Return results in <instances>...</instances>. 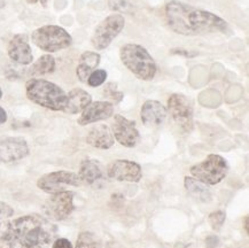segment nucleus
Segmentation results:
<instances>
[{
  "label": "nucleus",
  "mask_w": 249,
  "mask_h": 248,
  "mask_svg": "<svg viewBox=\"0 0 249 248\" xmlns=\"http://www.w3.org/2000/svg\"><path fill=\"white\" fill-rule=\"evenodd\" d=\"M164 13L168 27L181 36L193 37L222 33L228 28L226 21L218 15L178 0L168 2Z\"/></svg>",
  "instance_id": "f257e3e1"
},
{
  "label": "nucleus",
  "mask_w": 249,
  "mask_h": 248,
  "mask_svg": "<svg viewBox=\"0 0 249 248\" xmlns=\"http://www.w3.org/2000/svg\"><path fill=\"white\" fill-rule=\"evenodd\" d=\"M56 227L40 215L8 222L0 233V248H44L53 240Z\"/></svg>",
  "instance_id": "f03ea898"
},
{
  "label": "nucleus",
  "mask_w": 249,
  "mask_h": 248,
  "mask_svg": "<svg viewBox=\"0 0 249 248\" xmlns=\"http://www.w3.org/2000/svg\"><path fill=\"white\" fill-rule=\"evenodd\" d=\"M29 100L51 110L63 112L67 105V93L59 85L40 78H31L25 84Z\"/></svg>",
  "instance_id": "7ed1b4c3"
},
{
  "label": "nucleus",
  "mask_w": 249,
  "mask_h": 248,
  "mask_svg": "<svg viewBox=\"0 0 249 248\" xmlns=\"http://www.w3.org/2000/svg\"><path fill=\"white\" fill-rule=\"evenodd\" d=\"M121 61L142 81H152L156 75V63L148 51L139 44H125L120 50Z\"/></svg>",
  "instance_id": "20e7f679"
},
{
  "label": "nucleus",
  "mask_w": 249,
  "mask_h": 248,
  "mask_svg": "<svg viewBox=\"0 0 249 248\" xmlns=\"http://www.w3.org/2000/svg\"><path fill=\"white\" fill-rule=\"evenodd\" d=\"M31 40L38 49L47 53H54L65 50L72 43V38L68 31L59 25H43L31 35Z\"/></svg>",
  "instance_id": "39448f33"
},
{
  "label": "nucleus",
  "mask_w": 249,
  "mask_h": 248,
  "mask_svg": "<svg viewBox=\"0 0 249 248\" xmlns=\"http://www.w3.org/2000/svg\"><path fill=\"white\" fill-rule=\"evenodd\" d=\"M228 162L218 154H209L202 162L194 164L190 169L193 178L206 185H216L221 183L228 175Z\"/></svg>",
  "instance_id": "423d86ee"
},
{
  "label": "nucleus",
  "mask_w": 249,
  "mask_h": 248,
  "mask_svg": "<svg viewBox=\"0 0 249 248\" xmlns=\"http://www.w3.org/2000/svg\"><path fill=\"white\" fill-rule=\"evenodd\" d=\"M125 25V18L122 14L115 13L104 18L97 25L91 38V44L95 50L101 51L107 49L111 41L121 34Z\"/></svg>",
  "instance_id": "0eeeda50"
},
{
  "label": "nucleus",
  "mask_w": 249,
  "mask_h": 248,
  "mask_svg": "<svg viewBox=\"0 0 249 248\" xmlns=\"http://www.w3.org/2000/svg\"><path fill=\"white\" fill-rule=\"evenodd\" d=\"M168 110L172 120L184 132H191L194 128L193 105L186 95L174 93L168 100Z\"/></svg>",
  "instance_id": "6e6552de"
},
{
  "label": "nucleus",
  "mask_w": 249,
  "mask_h": 248,
  "mask_svg": "<svg viewBox=\"0 0 249 248\" xmlns=\"http://www.w3.org/2000/svg\"><path fill=\"white\" fill-rule=\"evenodd\" d=\"M82 180L78 174L72 171H54L41 176L37 180V186L41 191L49 193V195H55V193L66 191L67 186H81Z\"/></svg>",
  "instance_id": "1a4fd4ad"
},
{
  "label": "nucleus",
  "mask_w": 249,
  "mask_h": 248,
  "mask_svg": "<svg viewBox=\"0 0 249 248\" xmlns=\"http://www.w3.org/2000/svg\"><path fill=\"white\" fill-rule=\"evenodd\" d=\"M74 192L63 191L51 195L45 203V212L51 218L63 221L74 212Z\"/></svg>",
  "instance_id": "9d476101"
},
{
  "label": "nucleus",
  "mask_w": 249,
  "mask_h": 248,
  "mask_svg": "<svg viewBox=\"0 0 249 248\" xmlns=\"http://www.w3.org/2000/svg\"><path fill=\"white\" fill-rule=\"evenodd\" d=\"M107 176L119 182L138 183L142 177V167L137 162L129 160H115L108 165Z\"/></svg>",
  "instance_id": "9b49d317"
},
{
  "label": "nucleus",
  "mask_w": 249,
  "mask_h": 248,
  "mask_svg": "<svg viewBox=\"0 0 249 248\" xmlns=\"http://www.w3.org/2000/svg\"><path fill=\"white\" fill-rule=\"evenodd\" d=\"M114 138L124 147L132 148L140 141V135L133 121L122 115H115L113 123Z\"/></svg>",
  "instance_id": "f8f14e48"
},
{
  "label": "nucleus",
  "mask_w": 249,
  "mask_h": 248,
  "mask_svg": "<svg viewBox=\"0 0 249 248\" xmlns=\"http://www.w3.org/2000/svg\"><path fill=\"white\" fill-rule=\"evenodd\" d=\"M29 154V146L25 139L20 137H9L0 141V162L13 163L20 161Z\"/></svg>",
  "instance_id": "ddd939ff"
},
{
  "label": "nucleus",
  "mask_w": 249,
  "mask_h": 248,
  "mask_svg": "<svg viewBox=\"0 0 249 248\" xmlns=\"http://www.w3.org/2000/svg\"><path fill=\"white\" fill-rule=\"evenodd\" d=\"M8 56L12 61L22 66L31 65L34 62L33 51H31L29 38L24 34H18L12 38L7 47Z\"/></svg>",
  "instance_id": "4468645a"
},
{
  "label": "nucleus",
  "mask_w": 249,
  "mask_h": 248,
  "mask_svg": "<svg viewBox=\"0 0 249 248\" xmlns=\"http://www.w3.org/2000/svg\"><path fill=\"white\" fill-rule=\"evenodd\" d=\"M113 113L114 106L109 101H94L83 110L77 122L79 125H88V124L109 119Z\"/></svg>",
  "instance_id": "2eb2a0df"
},
{
  "label": "nucleus",
  "mask_w": 249,
  "mask_h": 248,
  "mask_svg": "<svg viewBox=\"0 0 249 248\" xmlns=\"http://www.w3.org/2000/svg\"><path fill=\"white\" fill-rule=\"evenodd\" d=\"M168 110L163 105L156 100H147L143 103L140 110L142 123L148 128H159L165 122Z\"/></svg>",
  "instance_id": "dca6fc26"
},
{
  "label": "nucleus",
  "mask_w": 249,
  "mask_h": 248,
  "mask_svg": "<svg viewBox=\"0 0 249 248\" xmlns=\"http://www.w3.org/2000/svg\"><path fill=\"white\" fill-rule=\"evenodd\" d=\"M86 142L94 148L109 149L114 145L115 138L109 126L106 124H98L88 133Z\"/></svg>",
  "instance_id": "f3484780"
},
{
  "label": "nucleus",
  "mask_w": 249,
  "mask_h": 248,
  "mask_svg": "<svg viewBox=\"0 0 249 248\" xmlns=\"http://www.w3.org/2000/svg\"><path fill=\"white\" fill-rule=\"evenodd\" d=\"M92 103V97L83 89H74L67 93V105L63 112L67 114L82 113Z\"/></svg>",
  "instance_id": "a211bd4d"
},
{
  "label": "nucleus",
  "mask_w": 249,
  "mask_h": 248,
  "mask_svg": "<svg viewBox=\"0 0 249 248\" xmlns=\"http://www.w3.org/2000/svg\"><path fill=\"white\" fill-rule=\"evenodd\" d=\"M78 176L81 178L82 184L94 185L104 177V169L99 161L93 160V159H86L81 163Z\"/></svg>",
  "instance_id": "6ab92c4d"
},
{
  "label": "nucleus",
  "mask_w": 249,
  "mask_h": 248,
  "mask_svg": "<svg viewBox=\"0 0 249 248\" xmlns=\"http://www.w3.org/2000/svg\"><path fill=\"white\" fill-rule=\"evenodd\" d=\"M100 62V54L92 52V51H86L79 58V62L76 69V74L81 82H88L89 76L93 72Z\"/></svg>",
  "instance_id": "aec40b11"
},
{
  "label": "nucleus",
  "mask_w": 249,
  "mask_h": 248,
  "mask_svg": "<svg viewBox=\"0 0 249 248\" xmlns=\"http://www.w3.org/2000/svg\"><path fill=\"white\" fill-rule=\"evenodd\" d=\"M185 189L193 198L201 202H209L212 200V191L206 184L200 182L193 177H185L184 179Z\"/></svg>",
  "instance_id": "412c9836"
},
{
  "label": "nucleus",
  "mask_w": 249,
  "mask_h": 248,
  "mask_svg": "<svg viewBox=\"0 0 249 248\" xmlns=\"http://www.w3.org/2000/svg\"><path fill=\"white\" fill-rule=\"evenodd\" d=\"M55 71V59L51 54H44L36 62L31 66L30 75L33 76H43L47 74H52Z\"/></svg>",
  "instance_id": "4be33fe9"
},
{
  "label": "nucleus",
  "mask_w": 249,
  "mask_h": 248,
  "mask_svg": "<svg viewBox=\"0 0 249 248\" xmlns=\"http://www.w3.org/2000/svg\"><path fill=\"white\" fill-rule=\"evenodd\" d=\"M75 248H101V243L94 233L83 231L78 234Z\"/></svg>",
  "instance_id": "5701e85b"
},
{
  "label": "nucleus",
  "mask_w": 249,
  "mask_h": 248,
  "mask_svg": "<svg viewBox=\"0 0 249 248\" xmlns=\"http://www.w3.org/2000/svg\"><path fill=\"white\" fill-rule=\"evenodd\" d=\"M107 79V71H104V69H95V71L92 72V74L89 76L88 78V84L92 88L100 87V85L104 84Z\"/></svg>",
  "instance_id": "b1692460"
},
{
  "label": "nucleus",
  "mask_w": 249,
  "mask_h": 248,
  "mask_svg": "<svg viewBox=\"0 0 249 248\" xmlns=\"http://www.w3.org/2000/svg\"><path fill=\"white\" fill-rule=\"evenodd\" d=\"M108 4H109L110 9L120 13H129L133 8L131 0H109Z\"/></svg>",
  "instance_id": "393cba45"
},
{
  "label": "nucleus",
  "mask_w": 249,
  "mask_h": 248,
  "mask_svg": "<svg viewBox=\"0 0 249 248\" xmlns=\"http://www.w3.org/2000/svg\"><path fill=\"white\" fill-rule=\"evenodd\" d=\"M104 94L106 95L107 98H109L111 101H114L115 104L120 103V101L123 99V93L117 90L116 85H115L114 83H109V84H107L106 87H105Z\"/></svg>",
  "instance_id": "a878e982"
},
{
  "label": "nucleus",
  "mask_w": 249,
  "mask_h": 248,
  "mask_svg": "<svg viewBox=\"0 0 249 248\" xmlns=\"http://www.w3.org/2000/svg\"><path fill=\"white\" fill-rule=\"evenodd\" d=\"M225 213L222 212V211H217V212H213L212 214L209 215V223L212 225V228L213 230L218 231L219 229L223 227V224H224L225 222Z\"/></svg>",
  "instance_id": "bb28decb"
},
{
  "label": "nucleus",
  "mask_w": 249,
  "mask_h": 248,
  "mask_svg": "<svg viewBox=\"0 0 249 248\" xmlns=\"http://www.w3.org/2000/svg\"><path fill=\"white\" fill-rule=\"evenodd\" d=\"M13 214H14V211L11 206L5 202H0V219L11 217Z\"/></svg>",
  "instance_id": "cd10ccee"
},
{
  "label": "nucleus",
  "mask_w": 249,
  "mask_h": 248,
  "mask_svg": "<svg viewBox=\"0 0 249 248\" xmlns=\"http://www.w3.org/2000/svg\"><path fill=\"white\" fill-rule=\"evenodd\" d=\"M52 248H72V245L66 238H59L54 241Z\"/></svg>",
  "instance_id": "c85d7f7f"
},
{
  "label": "nucleus",
  "mask_w": 249,
  "mask_h": 248,
  "mask_svg": "<svg viewBox=\"0 0 249 248\" xmlns=\"http://www.w3.org/2000/svg\"><path fill=\"white\" fill-rule=\"evenodd\" d=\"M217 243H218V239H217V237L215 236H210L206 239V244L207 246H208L209 248H213L217 246Z\"/></svg>",
  "instance_id": "c756f323"
},
{
  "label": "nucleus",
  "mask_w": 249,
  "mask_h": 248,
  "mask_svg": "<svg viewBox=\"0 0 249 248\" xmlns=\"http://www.w3.org/2000/svg\"><path fill=\"white\" fill-rule=\"evenodd\" d=\"M7 121V114H6L4 108L0 107V124H4Z\"/></svg>",
  "instance_id": "7c9ffc66"
},
{
  "label": "nucleus",
  "mask_w": 249,
  "mask_h": 248,
  "mask_svg": "<svg viewBox=\"0 0 249 248\" xmlns=\"http://www.w3.org/2000/svg\"><path fill=\"white\" fill-rule=\"evenodd\" d=\"M47 1H49V0H28L29 4H36V2H40V4L44 6L46 5Z\"/></svg>",
  "instance_id": "2f4dec72"
},
{
  "label": "nucleus",
  "mask_w": 249,
  "mask_h": 248,
  "mask_svg": "<svg viewBox=\"0 0 249 248\" xmlns=\"http://www.w3.org/2000/svg\"><path fill=\"white\" fill-rule=\"evenodd\" d=\"M245 227H246V231L248 232V216L245 217Z\"/></svg>",
  "instance_id": "473e14b6"
},
{
  "label": "nucleus",
  "mask_w": 249,
  "mask_h": 248,
  "mask_svg": "<svg viewBox=\"0 0 249 248\" xmlns=\"http://www.w3.org/2000/svg\"><path fill=\"white\" fill-rule=\"evenodd\" d=\"M5 5H6L5 0H0V8H2V7H4Z\"/></svg>",
  "instance_id": "72a5a7b5"
},
{
  "label": "nucleus",
  "mask_w": 249,
  "mask_h": 248,
  "mask_svg": "<svg viewBox=\"0 0 249 248\" xmlns=\"http://www.w3.org/2000/svg\"><path fill=\"white\" fill-rule=\"evenodd\" d=\"M181 248H196L193 245H187V246H183Z\"/></svg>",
  "instance_id": "f704fd0d"
},
{
  "label": "nucleus",
  "mask_w": 249,
  "mask_h": 248,
  "mask_svg": "<svg viewBox=\"0 0 249 248\" xmlns=\"http://www.w3.org/2000/svg\"><path fill=\"white\" fill-rule=\"evenodd\" d=\"M2 97V91H1V89H0V98Z\"/></svg>",
  "instance_id": "c9c22d12"
}]
</instances>
